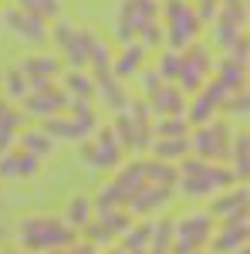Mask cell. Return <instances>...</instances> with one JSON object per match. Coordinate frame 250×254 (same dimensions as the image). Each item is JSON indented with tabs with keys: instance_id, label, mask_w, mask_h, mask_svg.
I'll return each instance as SVG.
<instances>
[{
	"instance_id": "obj_1",
	"label": "cell",
	"mask_w": 250,
	"mask_h": 254,
	"mask_svg": "<svg viewBox=\"0 0 250 254\" xmlns=\"http://www.w3.org/2000/svg\"><path fill=\"white\" fill-rule=\"evenodd\" d=\"M20 227H24L20 237H24L31 248H48V244H68V241H71V231H64L58 220L34 217V220H24Z\"/></svg>"
},
{
	"instance_id": "obj_2",
	"label": "cell",
	"mask_w": 250,
	"mask_h": 254,
	"mask_svg": "<svg viewBox=\"0 0 250 254\" xmlns=\"http://www.w3.org/2000/svg\"><path fill=\"white\" fill-rule=\"evenodd\" d=\"M34 156H10L0 163V170H3V176H31L34 173Z\"/></svg>"
},
{
	"instance_id": "obj_3",
	"label": "cell",
	"mask_w": 250,
	"mask_h": 254,
	"mask_svg": "<svg viewBox=\"0 0 250 254\" xmlns=\"http://www.w3.org/2000/svg\"><path fill=\"white\" fill-rule=\"evenodd\" d=\"M10 24H17V31L27 34V41H41V24L34 17H17V14H10Z\"/></svg>"
},
{
	"instance_id": "obj_4",
	"label": "cell",
	"mask_w": 250,
	"mask_h": 254,
	"mask_svg": "<svg viewBox=\"0 0 250 254\" xmlns=\"http://www.w3.org/2000/svg\"><path fill=\"white\" fill-rule=\"evenodd\" d=\"M159 196H166L162 190H146V193L132 196V207L135 210H149V207H159Z\"/></svg>"
},
{
	"instance_id": "obj_5",
	"label": "cell",
	"mask_w": 250,
	"mask_h": 254,
	"mask_svg": "<svg viewBox=\"0 0 250 254\" xmlns=\"http://www.w3.org/2000/svg\"><path fill=\"white\" fill-rule=\"evenodd\" d=\"M24 71H58V61H51V58H34V61H24Z\"/></svg>"
},
{
	"instance_id": "obj_6",
	"label": "cell",
	"mask_w": 250,
	"mask_h": 254,
	"mask_svg": "<svg viewBox=\"0 0 250 254\" xmlns=\"http://www.w3.org/2000/svg\"><path fill=\"white\" fill-rule=\"evenodd\" d=\"M24 146H27L31 153H51V142H48L44 136H34V132H31V136H24Z\"/></svg>"
},
{
	"instance_id": "obj_7",
	"label": "cell",
	"mask_w": 250,
	"mask_h": 254,
	"mask_svg": "<svg viewBox=\"0 0 250 254\" xmlns=\"http://www.w3.org/2000/svg\"><path fill=\"white\" fill-rule=\"evenodd\" d=\"M14 122H17V119H10V112L0 105V142H7V139H10V129H14Z\"/></svg>"
},
{
	"instance_id": "obj_8",
	"label": "cell",
	"mask_w": 250,
	"mask_h": 254,
	"mask_svg": "<svg viewBox=\"0 0 250 254\" xmlns=\"http://www.w3.org/2000/svg\"><path fill=\"white\" fill-rule=\"evenodd\" d=\"M24 3H31V10L38 14H58V0H24Z\"/></svg>"
},
{
	"instance_id": "obj_9",
	"label": "cell",
	"mask_w": 250,
	"mask_h": 254,
	"mask_svg": "<svg viewBox=\"0 0 250 254\" xmlns=\"http://www.w3.org/2000/svg\"><path fill=\"white\" fill-rule=\"evenodd\" d=\"M71 220H88V203H85V196H75V203H71Z\"/></svg>"
},
{
	"instance_id": "obj_10",
	"label": "cell",
	"mask_w": 250,
	"mask_h": 254,
	"mask_svg": "<svg viewBox=\"0 0 250 254\" xmlns=\"http://www.w3.org/2000/svg\"><path fill=\"white\" fill-rule=\"evenodd\" d=\"M159 153H166V156H179V153H183V142H162Z\"/></svg>"
},
{
	"instance_id": "obj_11",
	"label": "cell",
	"mask_w": 250,
	"mask_h": 254,
	"mask_svg": "<svg viewBox=\"0 0 250 254\" xmlns=\"http://www.w3.org/2000/svg\"><path fill=\"white\" fill-rule=\"evenodd\" d=\"M61 102H64V98H54V105H61ZM31 109H34V112H48V109H51V98H44V102H31Z\"/></svg>"
},
{
	"instance_id": "obj_12",
	"label": "cell",
	"mask_w": 250,
	"mask_h": 254,
	"mask_svg": "<svg viewBox=\"0 0 250 254\" xmlns=\"http://www.w3.org/2000/svg\"><path fill=\"white\" fill-rule=\"evenodd\" d=\"M132 68H139V51H135V55H125V64H122V71H132Z\"/></svg>"
},
{
	"instance_id": "obj_13",
	"label": "cell",
	"mask_w": 250,
	"mask_h": 254,
	"mask_svg": "<svg viewBox=\"0 0 250 254\" xmlns=\"http://www.w3.org/2000/svg\"><path fill=\"white\" fill-rule=\"evenodd\" d=\"M10 95H24V85H20L17 75H10Z\"/></svg>"
},
{
	"instance_id": "obj_14",
	"label": "cell",
	"mask_w": 250,
	"mask_h": 254,
	"mask_svg": "<svg viewBox=\"0 0 250 254\" xmlns=\"http://www.w3.org/2000/svg\"><path fill=\"white\" fill-rule=\"evenodd\" d=\"M3 254H14V251H3Z\"/></svg>"
},
{
	"instance_id": "obj_15",
	"label": "cell",
	"mask_w": 250,
	"mask_h": 254,
	"mask_svg": "<svg viewBox=\"0 0 250 254\" xmlns=\"http://www.w3.org/2000/svg\"><path fill=\"white\" fill-rule=\"evenodd\" d=\"M0 237H3V231H0Z\"/></svg>"
},
{
	"instance_id": "obj_16",
	"label": "cell",
	"mask_w": 250,
	"mask_h": 254,
	"mask_svg": "<svg viewBox=\"0 0 250 254\" xmlns=\"http://www.w3.org/2000/svg\"><path fill=\"white\" fill-rule=\"evenodd\" d=\"M115 254H122V251H115Z\"/></svg>"
}]
</instances>
